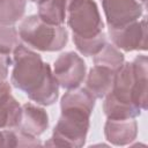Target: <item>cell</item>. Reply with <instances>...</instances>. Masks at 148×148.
<instances>
[{"instance_id": "obj_1", "label": "cell", "mask_w": 148, "mask_h": 148, "mask_svg": "<svg viewBox=\"0 0 148 148\" xmlns=\"http://www.w3.org/2000/svg\"><path fill=\"white\" fill-rule=\"evenodd\" d=\"M148 59L140 54L133 61H124L116 72L111 90L103 102L108 119H127L140 116L147 109Z\"/></svg>"}, {"instance_id": "obj_2", "label": "cell", "mask_w": 148, "mask_h": 148, "mask_svg": "<svg viewBox=\"0 0 148 148\" xmlns=\"http://www.w3.org/2000/svg\"><path fill=\"white\" fill-rule=\"evenodd\" d=\"M12 57L13 86L37 104L44 106L53 104L59 96V84L51 66L44 62L37 52L21 43L15 47Z\"/></svg>"}, {"instance_id": "obj_3", "label": "cell", "mask_w": 148, "mask_h": 148, "mask_svg": "<svg viewBox=\"0 0 148 148\" xmlns=\"http://www.w3.org/2000/svg\"><path fill=\"white\" fill-rule=\"evenodd\" d=\"M95 101L86 88L77 87L65 92L60 101L61 114L45 146L82 147L86 143Z\"/></svg>"}, {"instance_id": "obj_4", "label": "cell", "mask_w": 148, "mask_h": 148, "mask_svg": "<svg viewBox=\"0 0 148 148\" xmlns=\"http://www.w3.org/2000/svg\"><path fill=\"white\" fill-rule=\"evenodd\" d=\"M67 24L77 51L91 57L106 44L104 23L95 0H73L67 8Z\"/></svg>"}, {"instance_id": "obj_5", "label": "cell", "mask_w": 148, "mask_h": 148, "mask_svg": "<svg viewBox=\"0 0 148 148\" xmlns=\"http://www.w3.org/2000/svg\"><path fill=\"white\" fill-rule=\"evenodd\" d=\"M17 32L28 47L44 52L60 51L68 42V32L64 25L49 24L40 20L38 15L23 18Z\"/></svg>"}, {"instance_id": "obj_6", "label": "cell", "mask_w": 148, "mask_h": 148, "mask_svg": "<svg viewBox=\"0 0 148 148\" xmlns=\"http://www.w3.org/2000/svg\"><path fill=\"white\" fill-rule=\"evenodd\" d=\"M87 66L83 59L75 52L61 53L53 64V75L59 87L71 90L80 87L86 79Z\"/></svg>"}, {"instance_id": "obj_7", "label": "cell", "mask_w": 148, "mask_h": 148, "mask_svg": "<svg viewBox=\"0 0 148 148\" xmlns=\"http://www.w3.org/2000/svg\"><path fill=\"white\" fill-rule=\"evenodd\" d=\"M108 28L125 27L142 16L145 6L138 0H101Z\"/></svg>"}, {"instance_id": "obj_8", "label": "cell", "mask_w": 148, "mask_h": 148, "mask_svg": "<svg viewBox=\"0 0 148 148\" xmlns=\"http://www.w3.org/2000/svg\"><path fill=\"white\" fill-rule=\"evenodd\" d=\"M109 29L110 38L117 49L126 52L147 50V21L146 17L136 20L118 29Z\"/></svg>"}, {"instance_id": "obj_9", "label": "cell", "mask_w": 148, "mask_h": 148, "mask_svg": "<svg viewBox=\"0 0 148 148\" xmlns=\"http://www.w3.org/2000/svg\"><path fill=\"white\" fill-rule=\"evenodd\" d=\"M49 127V116L43 108L32 103L21 105L20 121L16 127L23 134L30 136H38L43 134Z\"/></svg>"}, {"instance_id": "obj_10", "label": "cell", "mask_w": 148, "mask_h": 148, "mask_svg": "<svg viewBox=\"0 0 148 148\" xmlns=\"http://www.w3.org/2000/svg\"><path fill=\"white\" fill-rule=\"evenodd\" d=\"M105 139L114 146H126L138 135V124L134 118L108 119L104 125Z\"/></svg>"}, {"instance_id": "obj_11", "label": "cell", "mask_w": 148, "mask_h": 148, "mask_svg": "<svg viewBox=\"0 0 148 148\" xmlns=\"http://www.w3.org/2000/svg\"><path fill=\"white\" fill-rule=\"evenodd\" d=\"M21 105L12 95L8 82H0V130L16 128L20 121Z\"/></svg>"}, {"instance_id": "obj_12", "label": "cell", "mask_w": 148, "mask_h": 148, "mask_svg": "<svg viewBox=\"0 0 148 148\" xmlns=\"http://www.w3.org/2000/svg\"><path fill=\"white\" fill-rule=\"evenodd\" d=\"M116 72L103 66H94L86 79V89L97 99L104 98L111 90Z\"/></svg>"}, {"instance_id": "obj_13", "label": "cell", "mask_w": 148, "mask_h": 148, "mask_svg": "<svg viewBox=\"0 0 148 148\" xmlns=\"http://www.w3.org/2000/svg\"><path fill=\"white\" fill-rule=\"evenodd\" d=\"M72 1L73 0H46L38 5L37 15L49 24L62 25L67 16V8Z\"/></svg>"}, {"instance_id": "obj_14", "label": "cell", "mask_w": 148, "mask_h": 148, "mask_svg": "<svg viewBox=\"0 0 148 148\" xmlns=\"http://www.w3.org/2000/svg\"><path fill=\"white\" fill-rule=\"evenodd\" d=\"M27 0H0V24L14 25L25 12Z\"/></svg>"}, {"instance_id": "obj_15", "label": "cell", "mask_w": 148, "mask_h": 148, "mask_svg": "<svg viewBox=\"0 0 148 148\" xmlns=\"http://www.w3.org/2000/svg\"><path fill=\"white\" fill-rule=\"evenodd\" d=\"M124 54L111 44H105L98 53L94 56V64L96 66H103L117 72L124 64Z\"/></svg>"}, {"instance_id": "obj_16", "label": "cell", "mask_w": 148, "mask_h": 148, "mask_svg": "<svg viewBox=\"0 0 148 148\" xmlns=\"http://www.w3.org/2000/svg\"><path fill=\"white\" fill-rule=\"evenodd\" d=\"M40 145L36 136L23 134L16 128L0 130V147H35Z\"/></svg>"}, {"instance_id": "obj_17", "label": "cell", "mask_w": 148, "mask_h": 148, "mask_svg": "<svg viewBox=\"0 0 148 148\" xmlns=\"http://www.w3.org/2000/svg\"><path fill=\"white\" fill-rule=\"evenodd\" d=\"M20 36L14 25L0 24V52L12 56L15 47L20 44Z\"/></svg>"}, {"instance_id": "obj_18", "label": "cell", "mask_w": 148, "mask_h": 148, "mask_svg": "<svg viewBox=\"0 0 148 148\" xmlns=\"http://www.w3.org/2000/svg\"><path fill=\"white\" fill-rule=\"evenodd\" d=\"M13 64L12 57L9 54L0 52V77L2 80H6L8 75V67Z\"/></svg>"}, {"instance_id": "obj_19", "label": "cell", "mask_w": 148, "mask_h": 148, "mask_svg": "<svg viewBox=\"0 0 148 148\" xmlns=\"http://www.w3.org/2000/svg\"><path fill=\"white\" fill-rule=\"evenodd\" d=\"M31 2H35V3H37V5H40V3H43V2H45L46 0H30Z\"/></svg>"}, {"instance_id": "obj_20", "label": "cell", "mask_w": 148, "mask_h": 148, "mask_svg": "<svg viewBox=\"0 0 148 148\" xmlns=\"http://www.w3.org/2000/svg\"><path fill=\"white\" fill-rule=\"evenodd\" d=\"M138 1H139L140 3H142V5L146 7V2H147V0H138Z\"/></svg>"}, {"instance_id": "obj_21", "label": "cell", "mask_w": 148, "mask_h": 148, "mask_svg": "<svg viewBox=\"0 0 148 148\" xmlns=\"http://www.w3.org/2000/svg\"><path fill=\"white\" fill-rule=\"evenodd\" d=\"M1 81H5V80H2V79H1V77H0V82H1Z\"/></svg>"}]
</instances>
